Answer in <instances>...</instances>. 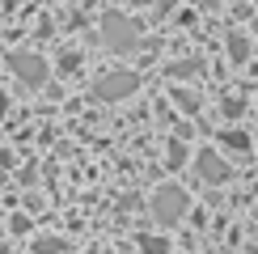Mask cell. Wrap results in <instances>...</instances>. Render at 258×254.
I'll return each instance as SVG.
<instances>
[{"mask_svg":"<svg viewBox=\"0 0 258 254\" xmlns=\"http://www.w3.org/2000/svg\"><path fill=\"white\" fill-rule=\"evenodd\" d=\"M136 89H140V77H136V72H127V68L102 72V77H98V98L102 102H123V98H132Z\"/></svg>","mask_w":258,"mask_h":254,"instance_id":"cell-1","label":"cell"},{"mask_svg":"<svg viewBox=\"0 0 258 254\" xmlns=\"http://www.w3.org/2000/svg\"><path fill=\"white\" fill-rule=\"evenodd\" d=\"M186 190L182 186H161L157 195H153V216L157 220H165V225H174V220H182L186 216Z\"/></svg>","mask_w":258,"mask_h":254,"instance_id":"cell-2","label":"cell"},{"mask_svg":"<svg viewBox=\"0 0 258 254\" xmlns=\"http://www.w3.org/2000/svg\"><path fill=\"white\" fill-rule=\"evenodd\" d=\"M102 38L110 42L114 51H132L140 34H136V26H132L127 17H114V13H110V17H106V26H102Z\"/></svg>","mask_w":258,"mask_h":254,"instance_id":"cell-3","label":"cell"},{"mask_svg":"<svg viewBox=\"0 0 258 254\" xmlns=\"http://www.w3.org/2000/svg\"><path fill=\"white\" fill-rule=\"evenodd\" d=\"M199 178H203V182H212V186H220V182H229V174H233V169L229 165H224L220 161V157L216 153H212V148H203V153H199Z\"/></svg>","mask_w":258,"mask_h":254,"instance_id":"cell-4","label":"cell"},{"mask_svg":"<svg viewBox=\"0 0 258 254\" xmlns=\"http://www.w3.org/2000/svg\"><path fill=\"white\" fill-rule=\"evenodd\" d=\"M9 68H13L26 85H38L42 77H47V64H42L38 55H13V59H9Z\"/></svg>","mask_w":258,"mask_h":254,"instance_id":"cell-5","label":"cell"},{"mask_svg":"<svg viewBox=\"0 0 258 254\" xmlns=\"http://www.w3.org/2000/svg\"><path fill=\"white\" fill-rule=\"evenodd\" d=\"M220 144H224V148H237V153H245V148H250V136H241V132H224V136H220Z\"/></svg>","mask_w":258,"mask_h":254,"instance_id":"cell-6","label":"cell"},{"mask_svg":"<svg viewBox=\"0 0 258 254\" xmlns=\"http://www.w3.org/2000/svg\"><path fill=\"white\" fill-rule=\"evenodd\" d=\"M229 55L237 59V64H241L245 55H250V51H245V38H241V34H233V38H229Z\"/></svg>","mask_w":258,"mask_h":254,"instance_id":"cell-7","label":"cell"},{"mask_svg":"<svg viewBox=\"0 0 258 254\" xmlns=\"http://www.w3.org/2000/svg\"><path fill=\"white\" fill-rule=\"evenodd\" d=\"M140 246H144V254H169V241H161V237H144Z\"/></svg>","mask_w":258,"mask_h":254,"instance_id":"cell-8","label":"cell"},{"mask_svg":"<svg viewBox=\"0 0 258 254\" xmlns=\"http://www.w3.org/2000/svg\"><path fill=\"white\" fill-rule=\"evenodd\" d=\"M169 72H174V77H190V72H199V64L195 59H190V64H174Z\"/></svg>","mask_w":258,"mask_h":254,"instance_id":"cell-9","label":"cell"},{"mask_svg":"<svg viewBox=\"0 0 258 254\" xmlns=\"http://www.w3.org/2000/svg\"><path fill=\"white\" fill-rule=\"evenodd\" d=\"M174 98H178V106H186V110H195V106H199V102H195V93H186V89H178Z\"/></svg>","mask_w":258,"mask_h":254,"instance_id":"cell-10","label":"cell"},{"mask_svg":"<svg viewBox=\"0 0 258 254\" xmlns=\"http://www.w3.org/2000/svg\"><path fill=\"white\" fill-rule=\"evenodd\" d=\"M174 5H178V0H161V9H174Z\"/></svg>","mask_w":258,"mask_h":254,"instance_id":"cell-11","label":"cell"},{"mask_svg":"<svg viewBox=\"0 0 258 254\" xmlns=\"http://www.w3.org/2000/svg\"><path fill=\"white\" fill-rule=\"evenodd\" d=\"M127 5H140V0H127Z\"/></svg>","mask_w":258,"mask_h":254,"instance_id":"cell-12","label":"cell"}]
</instances>
